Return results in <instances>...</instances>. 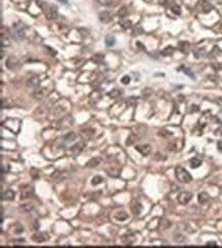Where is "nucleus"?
Segmentation results:
<instances>
[{"label": "nucleus", "instance_id": "6e6552de", "mask_svg": "<svg viewBox=\"0 0 222 248\" xmlns=\"http://www.w3.org/2000/svg\"><path fill=\"white\" fill-rule=\"evenodd\" d=\"M12 37L16 40H21L25 37V31L24 29H22V26L14 28V32H12Z\"/></svg>", "mask_w": 222, "mask_h": 248}, {"label": "nucleus", "instance_id": "2eb2a0df", "mask_svg": "<svg viewBox=\"0 0 222 248\" xmlns=\"http://www.w3.org/2000/svg\"><path fill=\"white\" fill-rule=\"evenodd\" d=\"M34 209V204L33 203H25L20 206V211L22 212H30Z\"/></svg>", "mask_w": 222, "mask_h": 248}, {"label": "nucleus", "instance_id": "aec40b11", "mask_svg": "<svg viewBox=\"0 0 222 248\" xmlns=\"http://www.w3.org/2000/svg\"><path fill=\"white\" fill-rule=\"evenodd\" d=\"M190 166L193 169H196V168H199V166L202 164V160L201 159H199V158H191L190 160Z\"/></svg>", "mask_w": 222, "mask_h": 248}, {"label": "nucleus", "instance_id": "ddd939ff", "mask_svg": "<svg viewBox=\"0 0 222 248\" xmlns=\"http://www.w3.org/2000/svg\"><path fill=\"white\" fill-rule=\"evenodd\" d=\"M99 163H100V158L99 157H93V158L89 159V160L87 161L86 168H89V169L95 168V166H97Z\"/></svg>", "mask_w": 222, "mask_h": 248}, {"label": "nucleus", "instance_id": "9d476101", "mask_svg": "<svg viewBox=\"0 0 222 248\" xmlns=\"http://www.w3.org/2000/svg\"><path fill=\"white\" fill-rule=\"evenodd\" d=\"M93 134H94V132H93L92 129H85V130L81 131L80 136L85 140H88V139H91L93 137Z\"/></svg>", "mask_w": 222, "mask_h": 248}, {"label": "nucleus", "instance_id": "7c9ffc66", "mask_svg": "<svg viewBox=\"0 0 222 248\" xmlns=\"http://www.w3.org/2000/svg\"><path fill=\"white\" fill-rule=\"evenodd\" d=\"M207 247H216L217 246V243L216 242H208L206 244Z\"/></svg>", "mask_w": 222, "mask_h": 248}, {"label": "nucleus", "instance_id": "bb28decb", "mask_svg": "<svg viewBox=\"0 0 222 248\" xmlns=\"http://www.w3.org/2000/svg\"><path fill=\"white\" fill-rule=\"evenodd\" d=\"M179 70H183L184 73H185L187 76H190V78H193V73H191V70L190 69H187V67H181Z\"/></svg>", "mask_w": 222, "mask_h": 248}, {"label": "nucleus", "instance_id": "9b49d317", "mask_svg": "<svg viewBox=\"0 0 222 248\" xmlns=\"http://www.w3.org/2000/svg\"><path fill=\"white\" fill-rule=\"evenodd\" d=\"M141 209H142V206L139 202H134V203L131 205V211L134 216H138V214L141 212Z\"/></svg>", "mask_w": 222, "mask_h": 248}, {"label": "nucleus", "instance_id": "a878e982", "mask_svg": "<svg viewBox=\"0 0 222 248\" xmlns=\"http://www.w3.org/2000/svg\"><path fill=\"white\" fill-rule=\"evenodd\" d=\"M172 52H173V47L169 46L167 48H165V49H164L161 53H162L163 55H165V56H167V55H171V54H172Z\"/></svg>", "mask_w": 222, "mask_h": 248}, {"label": "nucleus", "instance_id": "20e7f679", "mask_svg": "<svg viewBox=\"0 0 222 248\" xmlns=\"http://www.w3.org/2000/svg\"><path fill=\"white\" fill-rule=\"evenodd\" d=\"M191 198H193V193L191 192H181L178 196V202L180 204H182V205H185V204H187L191 200Z\"/></svg>", "mask_w": 222, "mask_h": 248}, {"label": "nucleus", "instance_id": "b1692460", "mask_svg": "<svg viewBox=\"0 0 222 248\" xmlns=\"http://www.w3.org/2000/svg\"><path fill=\"white\" fill-rule=\"evenodd\" d=\"M24 232V227L21 224H16L14 226V234H21Z\"/></svg>", "mask_w": 222, "mask_h": 248}, {"label": "nucleus", "instance_id": "412c9836", "mask_svg": "<svg viewBox=\"0 0 222 248\" xmlns=\"http://www.w3.org/2000/svg\"><path fill=\"white\" fill-rule=\"evenodd\" d=\"M103 57L105 56H103L102 54H95V55H93L92 56V61L95 62V64H102V62Z\"/></svg>", "mask_w": 222, "mask_h": 248}, {"label": "nucleus", "instance_id": "1a4fd4ad", "mask_svg": "<svg viewBox=\"0 0 222 248\" xmlns=\"http://www.w3.org/2000/svg\"><path fill=\"white\" fill-rule=\"evenodd\" d=\"M39 85V78L37 76H32L29 80L27 81V86L30 88H37Z\"/></svg>", "mask_w": 222, "mask_h": 248}, {"label": "nucleus", "instance_id": "f8f14e48", "mask_svg": "<svg viewBox=\"0 0 222 248\" xmlns=\"http://www.w3.org/2000/svg\"><path fill=\"white\" fill-rule=\"evenodd\" d=\"M14 192L12 190H6L4 193H2V200H14Z\"/></svg>", "mask_w": 222, "mask_h": 248}, {"label": "nucleus", "instance_id": "f257e3e1", "mask_svg": "<svg viewBox=\"0 0 222 248\" xmlns=\"http://www.w3.org/2000/svg\"><path fill=\"white\" fill-rule=\"evenodd\" d=\"M175 176H176V179H177L180 183H184V184L190 183L191 180H193L190 174L184 168H182V166H177V168L175 169Z\"/></svg>", "mask_w": 222, "mask_h": 248}, {"label": "nucleus", "instance_id": "a211bd4d", "mask_svg": "<svg viewBox=\"0 0 222 248\" xmlns=\"http://www.w3.org/2000/svg\"><path fill=\"white\" fill-rule=\"evenodd\" d=\"M115 219L118 220V221L123 222V221H125V220L128 219V214H126L125 211H119V212H117V214H115Z\"/></svg>", "mask_w": 222, "mask_h": 248}, {"label": "nucleus", "instance_id": "cd10ccee", "mask_svg": "<svg viewBox=\"0 0 222 248\" xmlns=\"http://www.w3.org/2000/svg\"><path fill=\"white\" fill-rule=\"evenodd\" d=\"M130 77L129 76H124V77L122 78V80H121V82L123 83V84L124 85H128L130 83Z\"/></svg>", "mask_w": 222, "mask_h": 248}, {"label": "nucleus", "instance_id": "0eeeda50", "mask_svg": "<svg viewBox=\"0 0 222 248\" xmlns=\"http://www.w3.org/2000/svg\"><path fill=\"white\" fill-rule=\"evenodd\" d=\"M6 65L9 70H17L20 67V62H19V60L16 59L14 57H9L6 61Z\"/></svg>", "mask_w": 222, "mask_h": 248}, {"label": "nucleus", "instance_id": "5701e85b", "mask_svg": "<svg viewBox=\"0 0 222 248\" xmlns=\"http://www.w3.org/2000/svg\"><path fill=\"white\" fill-rule=\"evenodd\" d=\"M135 141H136V136L134 135V134H130V135L128 136L127 140H126V145H127V146L132 145V144L134 143Z\"/></svg>", "mask_w": 222, "mask_h": 248}, {"label": "nucleus", "instance_id": "f03ea898", "mask_svg": "<svg viewBox=\"0 0 222 248\" xmlns=\"http://www.w3.org/2000/svg\"><path fill=\"white\" fill-rule=\"evenodd\" d=\"M34 195V187L30 184H26L21 186V199L26 200Z\"/></svg>", "mask_w": 222, "mask_h": 248}, {"label": "nucleus", "instance_id": "4be33fe9", "mask_svg": "<svg viewBox=\"0 0 222 248\" xmlns=\"http://www.w3.org/2000/svg\"><path fill=\"white\" fill-rule=\"evenodd\" d=\"M102 182H103V178H102V177H100V176L93 177L92 180H91V184L93 185V186H96V185L102 183Z\"/></svg>", "mask_w": 222, "mask_h": 248}, {"label": "nucleus", "instance_id": "dca6fc26", "mask_svg": "<svg viewBox=\"0 0 222 248\" xmlns=\"http://www.w3.org/2000/svg\"><path fill=\"white\" fill-rule=\"evenodd\" d=\"M99 19L103 22H108L112 19V16H111V13L108 11H103L99 13Z\"/></svg>", "mask_w": 222, "mask_h": 248}, {"label": "nucleus", "instance_id": "4468645a", "mask_svg": "<svg viewBox=\"0 0 222 248\" xmlns=\"http://www.w3.org/2000/svg\"><path fill=\"white\" fill-rule=\"evenodd\" d=\"M209 199H210V197H209V195L206 193V192H201V193L199 194V196H198V200L201 204L207 203V202L209 201Z\"/></svg>", "mask_w": 222, "mask_h": 248}, {"label": "nucleus", "instance_id": "c756f323", "mask_svg": "<svg viewBox=\"0 0 222 248\" xmlns=\"http://www.w3.org/2000/svg\"><path fill=\"white\" fill-rule=\"evenodd\" d=\"M121 25H122L123 28H128V27L130 26V22H128V21H126V22L121 21Z\"/></svg>", "mask_w": 222, "mask_h": 248}, {"label": "nucleus", "instance_id": "6ab92c4d", "mask_svg": "<svg viewBox=\"0 0 222 248\" xmlns=\"http://www.w3.org/2000/svg\"><path fill=\"white\" fill-rule=\"evenodd\" d=\"M105 44H107V46H114L116 44V38L114 36H112V35H108L107 37H105Z\"/></svg>", "mask_w": 222, "mask_h": 248}, {"label": "nucleus", "instance_id": "393cba45", "mask_svg": "<svg viewBox=\"0 0 222 248\" xmlns=\"http://www.w3.org/2000/svg\"><path fill=\"white\" fill-rule=\"evenodd\" d=\"M30 174H31V176H32V178L34 179V180H37V179H39V169H35V168H33L31 169V172H30Z\"/></svg>", "mask_w": 222, "mask_h": 248}, {"label": "nucleus", "instance_id": "f3484780", "mask_svg": "<svg viewBox=\"0 0 222 248\" xmlns=\"http://www.w3.org/2000/svg\"><path fill=\"white\" fill-rule=\"evenodd\" d=\"M76 138H77V135L76 133L74 132H69L64 136V140L65 142H73V141L76 140Z\"/></svg>", "mask_w": 222, "mask_h": 248}, {"label": "nucleus", "instance_id": "2f4dec72", "mask_svg": "<svg viewBox=\"0 0 222 248\" xmlns=\"http://www.w3.org/2000/svg\"><path fill=\"white\" fill-rule=\"evenodd\" d=\"M59 2H60V3H62V4H67L68 3V0H57Z\"/></svg>", "mask_w": 222, "mask_h": 248}, {"label": "nucleus", "instance_id": "7ed1b4c3", "mask_svg": "<svg viewBox=\"0 0 222 248\" xmlns=\"http://www.w3.org/2000/svg\"><path fill=\"white\" fill-rule=\"evenodd\" d=\"M32 239H33V241L36 242V243H42V242L47 241V240L49 239V235H48V233H46V232H37L32 236Z\"/></svg>", "mask_w": 222, "mask_h": 248}, {"label": "nucleus", "instance_id": "c85d7f7f", "mask_svg": "<svg viewBox=\"0 0 222 248\" xmlns=\"http://www.w3.org/2000/svg\"><path fill=\"white\" fill-rule=\"evenodd\" d=\"M97 1L103 5H111L113 3V0H97Z\"/></svg>", "mask_w": 222, "mask_h": 248}, {"label": "nucleus", "instance_id": "423d86ee", "mask_svg": "<svg viewBox=\"0 0 222 248\" xmlns=\"http://www.w3.org/2000/svg\"><path fill=\"white\" fill-rule=\"evenodd\" d=\"M135 149L138 151V152H140L141 154H142L143 156H146V155H148V154L151 153V151H152V146H151L150 144L137 145V146H135Z\"/></svg>", "mask_w": 222, "mask_h": 248}, {"label": "nucleus", "instance_id": "39448f33", "mask_svg": "<svg viewBox=\"0 0 222 248\" xmlns=\"http://www.w3.org/2000/svg\"><path fill=\"white\" fill-rule=\"evenodd\" d=\"M84 148H85V143L84 142H78V143L75 144V145H73L72 147L69 149V151H70V153L73 154L74 156H77L82 152Z\"/></svg>", "mask_w": 222, "mask_h": 248}]
</instances>
